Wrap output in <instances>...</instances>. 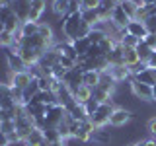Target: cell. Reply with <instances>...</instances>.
<instances>
[{
  "label": "cell",
  "mask_w": 156,
  "mask_h": 146,
  "mask_svg": "<svg viewBox=\"0 0 156 146\" xmlns=\"http://www.w3.org/2000/svg\"><path fill=\"white\" fill-rule=\"evenodd\" d=\"M92 29H94L92 26H88L86 22H82V23H80V29H78V39H80V37H88Z\"/></svg>",
  "instance_id": "cell-40"
},
{
  "label": "cell",
  "mask_w": 156,
  "mask_h": 146,
  "mask_svg": "<svg viewBox=\"0 0 156 146\" xmlns=\"http://www.w3.org/2000/svg\"><path fill=\"white\" fill-rule=\"evenodd\" d=\"M33 99H37L39 103H43V105H47V107H51V105L58 103V101H57V96H55V92H51V90H47V92H39V94L33 97Z\"/></svg>",
  "instance_id": "cell-20"
},
{
  "label": "cell",
  "mask_w": 156,
  "mask_h": 146,
  "mask_svg": "<svg viewBox=\"0 0 156 146\" xmlns=\"http://www.w3.org/2000/svg\"><path fill=\"white\" fill-rule=\"evenodd\" d=\"M20 31H22V37L37 35V31H39V23H37V22H23V23H22V27H20Z\"/></svg>",
  "instance_id": "cell-24"
},
{
  "label": "cell",
  "mask_w": 156,
  "mask_h": 146,
  "mask_svg": "<svg viewBox=\"0 0 156 146\" xmlns=\"http://www.w3.org/2000/svg\"><path fill=\"white\" fill-rule=\"evenodd\" d=\"M101 55H104V53L100 51V47H98V45H92L90 51H88V57H90V58H96V57H101Z\"/></svg>",
  "instance_id": "cell-43"
},
{
  "label": "cell",
  "mask_w": 156,
  "mask_h": 146,
  "mask_svg": "<svg viewBox=\"0 0 156 146\" xmlns=\"http://www.w3.org/2000/svg\"><path fill=\"white\" fill-rule=\"evenodd\" d=\"M72 47H74V51L78 53V57H84V55H88L92 43L88 41V37H80V39H74V41H72Z\"/></svg>",
  "instance_id": "cell-21"
},
{
  "label": "cell",
  "mask_w": 156,
  "mask_h": 146,
  "mask_svg": "<svg viewBox=\"0 0 156 146\" xmlns=\"http://www.w3.org/2000/svg\"><path fill=\"white\" fill-rule=\"evenodd\" d=\"M29 6H31V0H12V10L22 22H27Z\"/></svg>",
  "instance_id": "cell-13"
},
{
  "label": "cell",
  "mask_w": 156,
  "mask_h": 146,
  "mask_svg": "<svg viewBox=\"0 0 156 146\" xmlns=\"http://www.w3.org/2000/svg\"><path fill=\"white\" fill-rule=\"evenodd\" d=\"M121 4V8H123V12L127 14V16H129L131 19H135V14H136V4L133 2V0H123V2H119Z\"/></svg>",
  "instance_id": "cell-33"
},
{
  "label": "cell",
  "mask_w": 156,
  "mask_h": 146,
  "mask_svg": "<svg viewBox=\"0 0 156 146\" xmlns=\"http://www.w3.org/2000/svg\"><path fill=\"white\" fill-rule=\"evenodd\" d=\"M31 80H33V76L29 74V70L18 72V74H10V76H8V86L20 88V90H26V88L31 84Z\"/></svg>",
  "instance_id": "cell-7"
},
{
  "label": "cell",
  "mask_w": 156,
  "mask_h": 146,
  "mask_svg": "<svg viewBox=\"0 0 156 146\" xmlns=\"http://www.w3.org/2000/svg\"><path fill=\"white\" fill-rule=\"evenodd\" d=\"M125 49V47H123ZM125 64L129 66V68H133L135 64H139L140 62V58H139V53H136V49H125Z\"/></svg>",
  "instance_id": "cell-25"
},
{
  "label": "cell",
  "mask_w": 156,
  "mask_h": 146,
  "mask_svg": "<svg viewBox=\"0 0 156 146\" xmlns=\"http://www.w3.org/2000/svg\"><path fill=\"white\" fill-rule=\"evenodd\" d=\"M111 140H113V134H111L105 127H104V129H96L94 134H92V142H94V144H100V146H107Z\"/></svg>",
  "instance_id": "cell-15"
},
{
  "label": "cell",
  "mask_w": 156,
  "mask_h": 146,
  "mask_svg": "<svg viewBox=\"0 0 156 146\" xmlns=\"http://www.w3.org/2000/svg\"><path fill=\"white\" fill-rule=\"evenodd\" d=\"M133 78H135V80H139V82H143V84H148V86H154V84H156L148 68H146V70H143V72H139V74L133 76Z\"/></svg>",
  "instance_id": "cell-35"
},
{
  "label": "cell",
  "mask_w": 156,
  "mask_h": 146,
  "mask_svg": "<svg viewBox=\"0 0 156 146\" xmlns=\"http://www.w3.org/2000/svg\"><path fill=\"white\" fill-rule=\"evenodd\" d=\"M94 97V88H88V86H80L74 92V101L78 105H84L86 101H90Z\"/></svg>",
  "instance_id": "cell-16"
},
{
  "label": "cell",
  "mask_w": 156,
  "mask_h": 146,
  "mask_svg": "<svg viewBox=\"0 0 156 146\" xmlns=\"http://www.w3.org/2000/svg\"><path fill=\"white\" fill-rule=\"evenodd\" d=\"M115 2H123V0H115Z\"/></svg>",
  "instance_id": "cell-51"
},
{
  "label": "cell",
  "mask_w": 156,
  "mask_h": 146,
  "mask_svg": "<svg viewBox=\"0 0 156 146\" xmlns=\"http://www.w3.org/2000/svg\"><path fill=\"white\" fill-rule=\"evenodd\" d=\"M133 2L136 4V6H144V4H143V0H133Z\"/></svg>",
  "instance_id": "cell-48"
},
{
  "label": "cell",
  "mask_w": 156,
  "mask_h": 146,
  "mask_svg": "<svg viewBox=\"0 0 156 146\" xmlns=\"http://www.w3.org/2000/svg\"><path fill=\"white\" fill-rule=\"evenodd\" d=\"M109 22L113 23L115 27H119V29H125L127 26H129L131 18H129V16H127V14L123 12L121 4H117V6L113 8V12H111V19H109Z\"/></svg>",
  "instance_id": "cell-12"
},
{
  "label": "cell",
  "mask_w": 156,
  "mask_h": 146,
  "mask_svg": "<svg viewBox=\"0 0 156 146\" xmlns=\"http://www.w3.org/2000/svg\"><path fill=\"white\" fill-rule=\"evenodd\" d=\"M43 140H45V136H43V130H41V129H33L31 134L26 138V144H27V146H41Z\"/></svg>",
  "instance_id": "cell-23"
},
{
  "label": "cell",
  "mask_w": 156,
  "mask_h": 146,
  "mask_svg": "<svg viewBox=\"0 0 156 146\" xmlns=\"http://www.w3.org/2000/svg\"><path fill=\"white\" fill-rule=\"evenodd\" d=\"M58 64L65 68V70H72V68H76V61H74V58H68V57H62L61 55V58H58Z\"/></svg>",
  "instance_id": "cell-38"
},
{
  "label": "cell",
  "mask_w": 156,
  "mask_h": 146,
  "mask_svg": "<svg viewBox=\"0 0 156 146\" xmlns=\"http://www.w3.org/2000/svg\"><path fill=\"white\" fill-rule=\"evenodd\" d=\"M143 41H144L150 49H152V51H156V35H154V33H148V35H146Z\"/></svg>",
  "instance_id": "cell-41"
},
{
  "label": "cell",
  "mask_w": 156,
  "mask_h": 146,
  "mask_svg": "<svg viewBox=\"0 0 156 146\" xmlns=\"http://www.w3.org/2000/svg\"><path fill=\"white\" fill-rule=\"evenodd\" d=\"M68 2H70V0H68Z\"/></svg>",
  "instance_id": "cell-52"
},
{
  "label": "cell",
  "mask_w": 156,
  "mask_h": 146,
  "mask_svg": "<svg viewBox=\"0 0 156 146\" xmlns=\"http://www.w3.org/2000/svg\"><path fill=\"white\" fill-rule=\"evenodd\" d=\"M127 146H135V142H131V144H127Z\"/></svg>",
  "instance_id": "cell-50"
},
{
  "label": "cell",
  "mask_w": 156,
  "mask_h": 146,
  "mask_svg": "<svg viewBox=\"0 0 156 146\" xmlns=\"http://www.w3.org/2000/svg\"><path fill=\"white\" fill-rule=\"evenodd\" d=\"M150 70V74H152V78H154V82H156V68H148Z\"/></svg>",
  "instance_id": "cell-47"
},
{
  "label": "cell",
  "mask_w": 156,
  "mask_h": 146,
  "mask_svg": "<svg viewBox=\"0 0 156 146\" xmlns=\"http://www.w3.org/2000/svg\"><path fill=\"white\" fill-rule=\"evenodd\" d=\"M109 66H111V64H109V61H107L105 55L94 58V70H98V72H105V70H109Z\"/></svg>",
  "instance_id": "cell-31"
},
{
  "label": "cell",
  "mask_w": 156,
  "mask_h": 146,
  "mask_svg": "<svg viewBox=\"0 0 156 146\" xmlns=\"http://www.w3.org/2000/svg\"><path fill=\"white\" fill-rule=\"evenodd\" d=\"M16 41V39H14V33H10V31H6V29H4L2 33H0V43H2V47H12V43Z\"/></svg>",
  "instance_id": "cell-36"
},
{
  "label": "cell",
  "mask_w": 156,
  "mask_h": 146,
  "mask_svg": "<svg viewBox=\"0 0 156 146\" xmlns=\"http://www.w3.org/2000/svg\"><path fill=\"white\" fill-rule=\"evenodd\" d=\"M82 107H84V111H86V115H88V117H90V115H94V113H96V111H98V107H100V103H98V101L94 99V97H92V99H90V101H86V103H84V105H82Z\"/></svg>",
  "instance_id": "cell-37"
},
{
  "label": "cell",
  "mask_w": 156,
  "mask_h": 146,
  "mask_svg": "<svg viewBox=\"0 0 156 146\" xmlns=\"http://www.w3.org/2000/svg\"><path fill=\"white\" fill-rule=\"evenodd\" d=\"M131 119H133V111H131V109H125V107H115V111L109 117V125L113 127V129H121V127H125Z\"/></svg>",
  "instance_id": "cell-4"
},
{
  "label": "cell",
  "mask_w": 156,
  "mask_h": 146,
  "mask_svg": "<svg viewBox=\"0 0 156 146\" xmlns=\"http://www.w3.org/2000/svg\"><path fill=\"white\" fill-rule=\"evenodd\" d=\"M136 53H139V58H140V61L146 62L150 57H152V53H154V51H152V49H150L148 45H146L144 41H140V43H139V47H136Z\"/></svg>",
  "instance_id": "cell-30"
},
{
  "label": "cell",
  "mask_w": 156,
  "mask_h": 146,
  "mask_svg": "<svg viewBox=\"0 0 156 146\" xmlns=\"http://www.w3.org/2000/svg\"><path fill=\"white\" fill-rule=\"evenodd\" d=\"M144 6H150V4H156V0H143Z\"/></svg>",
  "instance_id": "cell-46"
},
{
  "label": "cell",
  "mask_w": 156,
  "mask_h": 146,
  "mask_svg": "<svg viewBox=\"0 0 156 146\" xmlns=\"http://www.w3.org/2000/svg\"><path fill=\"white\" fill-rule=\"evenodd\" d=\"M113 111H115V103L113 101H105V103H100L98 111L94 115H90L88 119H90V123L94 125L96 129H104V127L109 125V117H111Z\"/></svg>",
  "instance_id": "cell-2"
},
{
  "label": "cell",
  "mask_w": 156,
  "mask_h": 146,
  "mask_svg": "<svg viewBox=\"0 0 156 146\" xmlns=\"http://www.w3.org/2000/svg\"><path fill=\"white\" fill-rule=\"evenodd\" d=\"M51 12H53V16H57L58 19L68 16V0H53Z\"/></svg>",
  "instance_id": "cell-18"
},
{
  "label": "cell",
  "mask_w": 156,
  "mask_h": 146,
  "mask_svg": "<svg viewBox=\"0 0 156 146\" xmlns=\"http://www.w3.org/2000/svg\"><path fill=\"white\" fill-rule=\"evenodd\" d=\"M146 64H148V68H156V51L152 53V57L146 61Z\"/></svg>",
  "instance_id": "cell-45"
},
{
  "label": "cell",
  "mask_w": 156,
  "mask_h": 146,
  "mask_svg": "<svg viewBox=\"0 0 156 146\" xmlns=\"http://www.w3.org/2000/svg\"><path fill=\"white\" fill-rule=\"evenodd\" d=\"M78 2H80L82 10H96L100 6V0H78Z\"/></svg>",
  "instance_id": "cell-39"
},
{
  "label": "cell",
  "mask_w": 156,
  "mask_h": 146,
  "mask_svg": "<svg viewBox=\"0 0 156 146\" xmlns=\"http://www.w3.org/2000/svg\"><path fill=\"white\" fill-rule=\"evenodd\" d=\"M115 45H117L115 39H111L109 35H105V37L100 41V45H98V47H100V51L104 53V55H109V53L113 51V47H115Z\"/></svg>",
  "instance_id": "cell-29"
},
{
  "label": "cell",
  "mask_w": 156,
  "mask_h": 146,
  "mask_svg": "<svg viewBox=\"0 0 156 146\" xmlns=\"http://www.w3.org/2000/svg\"><path fill=\"white\" fill-rule=\"evenodd\" d=\"M94 99L98 103H105V101H113V96L107 94V92L101 90V88H94Z\"/></svg>",
  "instance_id": "cell-32"
},
{
  "label": "cell",
  "mask_w": 156,
  "mask_h": 146,
  "mask_svg": "<svg viewBox=\"0 0 156 146\" xmlns=\"http://www.w3.org/2000/svg\"><path fill=\"white\" fill-rule=\"evenodd\" d=\"M55 49L58 51V55H62V57H68V58H74V61H78V53L74 51V47H72V41H68V39H62V41L55 43Z\"/></svg>",
  "instance_id": "cell-14"
},
{
  "label": "cell",
  "mask_w": 156,
  "mask_h": 146,
  "mask_svg": "<svg viewBox=\"0 0 156 146\" xmlns=\"http://www.w3.org/2000/svg\"><path fill=\"white\" fill-rule=\"evenodd\" d=\"M109 74L113 76V80L117 82V84H121V82H125V80H133V74H131V70H129V66L127 64H111L109 66Z\"/></svg>",
  "instance_id": "cell-9"
},
{
  "label": "cell",
  "mask_w": 156,
  "mask_h": 146,
  "mask_svg": "<svg viewBox=\"0 0 156 146\" xmlns=\"http://www.w3.org/2000/svg\"><path fill=\"white\" fill-rule=\"evenodd\" d=\"M105 35H107V33L101 29V26H98V27H94V29L90 31V35H88V41H90L92 45H100V41H101Z\"/></svg>",
  "instance_id": "cell-28"
},
{
  "label": "cell",
  "mask_w": 156,
  "mask_h": 146,
  "mask_svg": "<svg viewBox=\"0 0 156 146\" xmlns=\"http://www.w3.org/2000/svg\"><path fill=\"white\" fill-rule=\"evenodd\" d=\"M125 31L129 33V35L136 37L139 41H143V39L148 35V27H146V23L144 22H136V19H131L129 26L125 27Z\"/></svg>",
  "instance_id": "cell-10"
},
{
  "label": "cell",
  "mask_w": 156,
  "mask_h": 146,
  "mask_svg": "<svg viewBox=\"0 0 156 146\" xmlns=\"http://www.w3.org/2000/svg\"><path fill=\"white\" fill-rule=\"evenodd\" d=\"M4 29H6V27H4V22H2V19H0V33H2Z\"/></svg>",
  "instance_id": "cell-49"
},
{
  "label": "cell",
  "mask_w": 156,
  "mask_h": 146,
  "mask_svg": "<svg viewBox=\"0 0 156 146\" xmlns=\"http://www.w3.org/2000/svg\"><path fill=\"white\" fill-rule=\"evenodd\" d=\"M47 10V0H31V6H29V18L27 22H41L43 14Z\"/></svg>",
  "instance_id": "cell-11"
},
{
  "label": "cell",
  "mask_w": 156,
  "mask_h": 146,
  "mask_svg": "<svg viewBox=\"0 0 156 146\" xmlns=\"http://www.w3.org/2000/svg\"><path fill=\"white\" fill-rule=\"evenodd\" d=\"M0 133L4 134H14L16 133V121L14 119H8V121H0Z\"/></svg>",
  "instance_id": "cell-34"
},
{
  "label": "cell",
  "mask_w": 156,
  "mask_h": 146,
  "mask_svg": "<svg viewBox=\"0 0 156 146\" xmlns=\"http://www.w3.org/2000/svg\"><path fill=\"white\" fill-rule=\"evenodd\" d=\"M125 49L121 43H117V45L113 47V51L109 53V55H105L107 57V61H109V64H125Z\"/></svg>",
  "instance_id": "cell-17"
},
{
  "label": "cell",
  "mask_w": 156,
  "mask_h": 146,
  "mask_svg": "<svg viewBox=\"0 0 156 146\" xmlns=\"http://www.w3.org/2000/svg\"><path fill=\"white\" fill-rule=\"evenodd\" d=\"M82 74H84L82 70H78V68H72V70H68L66 74H65V78H62V82L68 86V90H70L72 94H74L78 88L82 86Z\"/></svg>",
  "instance_id": "cell-8"
},
{
  "label": "cell",
  "mask_w": 156,
  "mask_h": 146,
  "mask_svg": "<svg viewBox=\"0 0 156 146\" xmlns=\"http://www.w3.org/2000/svg\"><path fill=\"white\" fill-rule=\"evenodd\" d=\"M65 115H66V111H65V107H62L61 103H55V105L47 107L45 127H57L62 119H65Z\"/></svg>",
  "instance_id": "cell-5"
},
{
  "label": "cell",
  "mask_w": 156,
  "mask_h": 146,
  "mask_svg": "<svg viewBox=\"0 0 156 146\" xmlns=\"http://www.w3.org/2000/svg\"><path fill=\"white\" fill-rule=\"evenodd\" d=\"M82 22H86L92 27H98L101 23V19L98 16V10H82Z\"/></svg>",
  "instance_id": "cell-22"
},
{
  "label": "cell",
  "mask_w": 156,
  "mask_h": 146,
  "mask_svg": "<svg viewBox=\"0 0 156 146\" xmlns=\"http://www.w3.org/2000/svg\"><path fill=\"white\" fill-rule=\"evenodd\" d=\"M129 88H131L133 96L139 101H152V86L143 84V82H139V80H135V78H133V80L129 82Z\"/></svg>",
  "instance_id": "cell-3"
},
{
  "label": "cell",
  "mask_w": 156,
  "mask_h": 146,
  "mask_svg": "<svg viewBox=\"0 0 156 146\" xmlns=\"http://www.w3.org/2000/svg\"><path fill=\"white\" fill-rule=\"evenodd\" d=\"M80 23H82V12H76V14H68L61 19V33L65 35V39L68 41H74L78 39V29H80Z\"/></svg>",
  "instance_id": "cell-1"
},
{
  "label": "cell",
  "mask_w": 156,
  "mask_h": 146,
  "mask_svg": "<svg viewBox=\"0 0 156 146\" xmlns=\"http://www.w3.org/2000/svg\"><path fill=\"white\" fill-rule=\"evenodd\" d=\"M6 66H8L10 74H18V72H26L27 70V64L23 62V58L20 57L18 53H12V51L6 53Z\"/></svg>",
  "instance_id": "cell-6"
},
{
  "label": "cell",
  "mask_w": 156,
  "mask_h": 146,
  "mask_svg": "<svg viewBox=\"0 0 156 146\" xmlns=\"http://www.w3.org/2000/svg\"><path fill=\"white\" fill-rule=\"evenodd\" d=\"M119 43H121V45H123L125 49H136V47H139V43H140V41H139V39H136V37L129 35V33H127L125 29H123V35H121Z\"/></svg>",
  "instance_id": "cell-26"
},
{
  "label": "cell",
  "mask_w": 156,
  "mask_h": 146,
  "mask_svg": "<svg viewBox=\"0 0 156 146\" xmlns=\"http://www.w3.org/2000/svg\"><path fill=\"white\" fill-rule=\"evenodd\" d=\"M26 146H27V144H26Z\"/></svg>",
  "instance_id": "cell-53"
},
{
  "label": "cell",
  "mask_w": 156,
  "mask_h": 146,
  "mask_svg": "<svg viewBox=\"0 0 156 146\" xmlns=\"http://www.w3.org/2000/svg\"><path fill=\"white\" fill-rule=\"evenodd\" d=\"M43 136H45V140H47V142H51V144L62 140L61 134H58V130H57V127H45V129H43Z\"/></svg>",
  "instance_id": "cell-27"
},
{
  "label": "cell",
  "mask_w": 156,
  "mask_h": 146,
  "mask_svg": "<svg viewBox=\"0 0 156 146\" xmlns=\"http://www.w3.org/2000/svg\"><path fill=\"white\" fill-rule=\"evenodd\" d=\"M10 144H12L10 136H8V134H4V133H0V146H10Z\"/></svg>",
  "instance_id": "cell-44"
},
{
  "label": "cell",
  "mask_w": 156,
  "mask_h": 146,
  "mask_svg": "<svg viewBox=\"0 0 156 146\" xmlns=\"http://www.w3.org/2000/svg\"><path fill=\"white\" fill-rule=\"evenodd\" d=\"M146 129H148L150 136H156V115L148 119V123H146Z\"/></svg>",
  "instance_id": "cell-42"
},
{
  "label": "cell",
  "mask_w": 156,
  "mask_h": 146,
  "mask_svg": "<svg viewBox=\"0 0 156 146\" xmlns=\"http://www.w3.org/2000/svg\"><path fill=\"white\" fill-rule=\"evenodd\" d=\"M100 84V72L98 70H86L82 74V86H88V88H96Z\"/></svg>",
  "instance_id": "cell-19"
}]
</instances>
